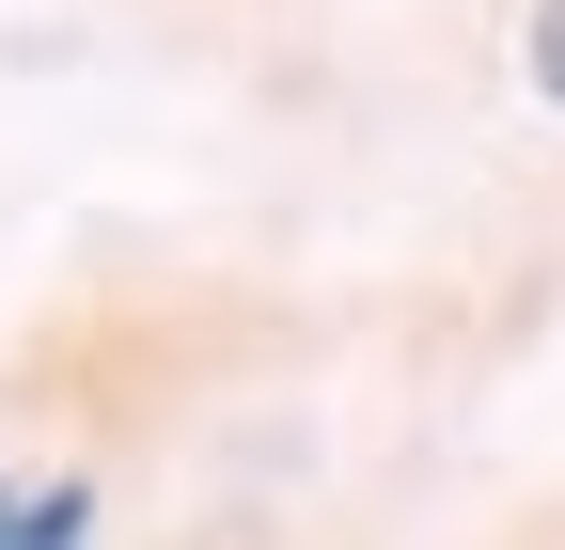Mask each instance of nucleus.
Here are the masks:
<instances>
[{"instance_id":"obj_1","label":"nucleus","mask_w":565,"mask_h":550,"mask_svg":"<svg viewBox=\"0 0 565 550\" xmlns=\"http://www.w3.org/2000/svg\"><path fill=\"white\" fill-rule=\"evenodd\" d=\"M79 535H95V488H32V504L0 488V550H79Z\"/></svg>"},{"instance_id":"obj_2","label":"nucleus","mask_w":565,"mask_h":550,"mask_svg":"<svg viewBox=\"0 0 565 550\" xmlns=\"http://www.w3.org/2000/svg\"><path fill=\"white\" fill-rule=\"evenodd\" d=\"M534 95L565 110V0H534Z\"/></svg>"}]
</instances>
